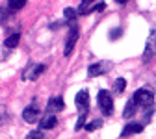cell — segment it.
<instances>
[{
    "label": "cell",
    "instance_id": "obj_24",
    "mask_svg": "<svg viewBox=\"0 0 156 139\" xmlns=\"http://www.w3.org/2000/svg\"><path fill=\"white\" fill-rule=\"evenodd\" d=\"M91 2H93V0H89V2H87V9H89V4H91Z\"/></svg>",
    "mask_w": 156,
    "mask_h": 139
},
{
    "label": "cell",
    "instance_id": "obj_3",
    "mask_svg": "<svg viewBox=\"0 0 156 139\" xmlns=\"http://www.w3.org/2000/svg\"><path fill=\"white\" fill-rule=\"evenodd\" d=\"M154 54H156V30H152V32L149 33V37H147L145 50H143V56H141L143 63H149Z\"/></svg>",
    "mask_w": 156,
    "mask_h": 139
},
{
    "label": "cell",
    "instance_id": "obj_14",
    "mask_svg": "<svg viewBox=\"0 0 156 139\" xmlns=\"http://www.w3.org/2000/svg\"><path fill=\"white\" fill-rule=\"evenodd\" d=\"M26 6V0H8V9L9 11H19Z\"/></svg>",
    "mask_w": 156,
    "mask_h": 139
},
{
    "label": "cell",
    "instance_id": "obj_23",
    "mask_svg": "<svg viewBox=\"0 0 156 139\" xmlns=\"http://www.w3.org/2000/svg\"><path fill=\"white\" fill-rule=\"evenodd\" d=\"M117 2H119V4H125V2H126V0H117Z\"/></svg>",
    "mask_w": 156,
    "mask_h": 139
},
{
    "label": "cell",
    "instance_id": "obj_12",
    "mask_svg": "<svg viewBox=\"0 0 156 139\" xmlns=\"http://www.w3.org/2000/svg\"><path fill=\"white\" fill-rule=\"evenodd\" d=\"M19 41H21V33L15 32V33H11V35H8V37H6L4 47H6V48H15V47L19 45Z\"/></svg>",
    "mask_w": 156,
    "mask_h": 139
},
{
    "label": "cell",
    "instance_id": "obj_8",
    "mask_svg": "<svg viewBox=\"0 0 156 139\" xmlns=\"http://www.w3.org/2000/svg\"><path fill=\"white\" fill-rule=\"evenodd\" d=\"M58 124V117L54 115V113H47V115H43V119L39 121V130H52L54 126Z\"/></svg>",
    "mask_w": 156,
    "mask_h": 139
},
{
    "label": "cell",
    "instance_id": "obj_5",
    "mask_svg": "<svg viewBox=\"0 0 156 139\" xmlns=\"http://www.w3.org/2000/svg\"><path fill=\"white\" fill-rule=\"evenodd\" d=\"M45 65H41V63H30V67H26V71H24V74H23V78L24 80H37L39 76H41L43 72H45Z\"/></svg>",
    "mask_w": 156,
    "mask_h": 139
},
{
    "label": "cell",
    "instance_id": "obj_16",
    "mask_svg": "<svg viewBox=\"0 0 156 139\" xmlns=\"http://www.w3.org/2000/svg\"><path fill=\"white\" fill-rule=\"evenodd\" d=\"M63 15H65V21H67V23H71V21H74V17L78 15V11H76V9H73V8H65Z\"/></svg>",
    "mask_w": 156,
    "mask_h": 139
},
{
    "label": "cell",
    "instance_id": "obj_1",
    "mask_svg": "<svg viewBox=\"0 0 156 139\" xmlns=\"http://www.w3.org/2000/svg\"><path fill=\"white\" fill-rule=\"evenodd\" d=\"M134 102L138 104V106H141V108H151L152 109V102H154V93H152V89H149V87H141V89H138L134 93Z\"/></svg>",
    "mask_w": 156,
    "mask_h": 139
},
{
    "label": "cell",
    "instance_id": "obj_20",
    "mask_svg": "<svg viewBox=\"0 0 156 139\" xmlns=\"http://www.w3.org/2000/svg\"><path fill=\"white\" fill-rule=\"evenodd\" d=\"M104 9H106V4H104V2H99L95 8H89L87 13H93V11H104Z\"/></svg>",
    "mask_w": 156,
    "mask_h": 139
},
{
    "label": "cell",
    "instance_id": "obj_18",
    "mask_svg": "<svg viewBox=\"0 0 156 139\" xmlns=\"http://www.w3.org/2000/svg\"><path fill=\"white\" fill-rule=\"evenodd\" d=\"M99 126H102V121H101V119H97V121H93V123L86 124V130H87V132H93V130H97Z\"/></svg>",
    "mask_w": 156,
    "mask_h": 139
},
{
    "label": "cell",
    "instance_id": "obj_2",
    "mask_svg": "<svg viewBox=\"0 0 156 139\" xmlns=\"http://www.w3.org/2000/svg\"><path fill=\"white\" fill-rule=\"evenodd\" d=\"M97 102H99V108H101V111H102V115H112L113 113V100H112V95H110V91H106V89H101L99 91V95H97Z\"/></svg>",
    "mask_w": 156,
    "mask_h": 139
},
{
    "label": "cell",
    "instance_id": "obj_11",
    "mask_svg": "<svg viewBox=\"0 0 156 139\" xmlns=\"http://www.w3.org/2000/svg\"><path fill=\"white\" fill-rule=\"evenodd\" d=\"M108 69H110V65H102V63H93V65H89V69H87V74H89V76H99V74L106 72Z\"/></svg>",
    "mask_w": 156,
    "mask_h": 139
},
{
    "label": "cell",
    "instance_id": "obj_17",
    "mask_svg": "<svg viewBox=\"0 0 156 139\" xmlns=\"http://www.w3.org/2000/svg\"><path fill=\"white\" fill-rule=\"evenodd\" d=\"M86 119H87V111H84V113H80L78 115V121H76V130H80V128H84L86 126Z\"/></svg>",
    "mask_w": 156,
    "mask_h": 139
},
{
    "label": "cell",
    "instance_id": "obj_13",
    "mask_svg": "<svg viewBox=\"0 0 156 139\" xmlns=\"http://www.w3.org/2000/svg\"><path fill=\"white\" fill-rule=\"evenodd\" d=\"M136 109H138V104L134 102V98H130V100L126 102V108H125V111H123V115H125V119H130L134 113H136Z\"/></svg>",
    "mask_w": 156,
    "mask_h": 139
},
{
    "label": "cell",
    "instance_id": "obj_22",
    "mask_svg": "<svg viewBox=\"0 0 156 139\" xmlns=\"http://www.w3.org/2000/svg\"><path fill=\"white\" fill-rule=\"evenodd\" d=\"M4 117H6V113H4V108L0 106V124H2V121H4Z\"/></svg>",
    "mask_w": 156,
    "mask_h": 139
},
{
    "label": "cell",
    "instance_id": "obj_4",
    "mask_svg": "<svg viewBox=\"0 0 156 139\" xmlns=\"http://www.w3.org/2000/svg\"><path fill=\"white\" fill-rule=\"evenodd\" d=\"M23 119H24L26 123H37V121H41V108H39L37 104H30L28 108H24Z\"/></svg>",
    "mask_w": 156,
    "mask_h": 139
},
{
    "label": "cell",
    "instance_id": "obj_6",
    "mask_svg": "<svg viewBox=\"0 0 156 139\" xmlns=\"http://www.w3.org/2000/svg\"><path fill=\"white\" fill-rule=\"evenodd\" d=\"M78 35H80L78 28H76V26H74V28H71V33H69V37H67V41H65V48H63V56H65V57H69V56L73 54V48H74V45H76V41H78Z\"/></svg>",
    "mask_w": 156,
    "mask_h": 139
},
{
    "label": "cell",
    "instance_id": "obj_15",
    "mask_svg": "<svg viewBox=\"0 0 156 139\" xmlns=\"http://www.w3.org/2000/svg\"><path fill=\"white\" fill-rule=\"evenodd\" d=\"M125 87H126V80H125V78H117L115 84H113V91H115L117 95H121V93L125 91Z\"/></svg>",
    "mask_w": 156,
    "mask_h": 139
},
{
    "label": "cell",
    "instance_id": "obj_21",
    "mask_svg": "<svg viewBox=\"0 0 156 139\" xmlns=\"http://www.w3.org/2000/svg\"><path fill=\"white\" fill-rule=\"evenodd\" d=\"M121 32H123L121 28H113V30H112V33H110V39H112V41H115L117 37H121Z\"/></svg>",
    "mask_w": 156,
    "mask_h": 139
},
{
    "label": "cell",
    "instance_id": "obj_9",
    "mask_svg": "<svg viewBox=\"0 0 156 139\" xmlns=\"http://www.w3.org/2000/svg\"><path fill=\"white\" fill-rule=\"evenodd\" d=\"M63 108H65V102H63V98H62V96H52L50 100L47 102V111H48V113L63 111Z\"/></svg>",
    "mask_w": 156,
    "mask_h": 139
},
{
    "label": "cell",
    "instance_id": "obj_10",
    "mask_svg": "<svg viewBox=\"0 0 156 139\" xmlns=\"http://www.w3.org/2000/svg\"><path fill=\"white\" fill-rule=\"evenodd\" d=\"M140 132H143V124L141 123H130V124H126L123 128L121 137H130L132 134H140Z\"/></svg>",
    "mask_w": 156,
    "mask_h": 139
},
{
    "label": "cell",
    "instance_id": "obj_19",
    "mask_svg": "<svg viewBox=\"0 0 156 139\" xmlns=\"http://www.w3.org/2000/svg\"><path fill=\"white\" fill-rule=\"evenodd\" d=\"M26 139H43V132L41 130H34L26 135Z\"/></svg>",
    "mask_w": 156,
    "mask_h": 139
},
{
    "label": "cell",
    "instance_id": "obj_7",
    "mask_svg": "<svg viewBox=\"0 0 156 139\" xmlns=\"http://www.w3.org/2000/svg\"><path fill=\"white\" fill-rule=\"evenodd\" d=\"M74 102H76V108L80 113L89 111V93L87 91H78L76 96H74Z\"/></svg>",
    "mask_w": 156,
    "mask_h": 139
}]
</instances>
